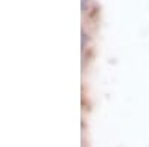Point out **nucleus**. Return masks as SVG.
<instances>
[{"label":"nucleus","mask_w":149,"mask_h":147,"mask_svg":"<svg viewBox=\"0 0 149 147\" xmlns=\"http://www.w3.org/2000/svg\"><path fill=\"white\" fill-rule=\"evenodd\" d=\"M88 3H90V0H82V10L88 9Z\"/></svg>","instance_id":"f257e3e1"}]
</instances>
